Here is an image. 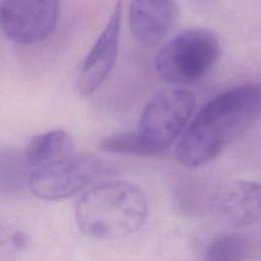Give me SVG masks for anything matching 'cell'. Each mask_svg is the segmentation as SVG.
Instances as JSON below:
<instances>
[{
  "mask_svg": "<svg viewBox=\"0 0 261 261\" xmlns=\"http://www.w3.org/2000/svg\"><path fill=\"white\" fill-rule=\"evenodd\" d=\"M251 252L249 240L237 232L222 233L212 239L205 248V261H247Z\"/></svg>",
  "mask_w": 261,
  "mask_h": 261,
  "instance_id": "cell-11",
  "label": "cell"
},
{
  "mask_svg": "<svg viewBox=\"0 0 261 261\" xmlns=\"http://www.w3.org/2000/svg\"><path fill=\"white\" fill-rule=\"evenodd\" d=\"M111 173V167L102 159L74 152L31 170L28 187L41 200L58 201L81 193Z\"/></svg>",
  "mask_w": 261,
  "mask_h": 261,
  "instance_id": "cell-5",
  "label": "cell"
},
{
  "mask_svg": "<svg viewBox=\"0 0 261 261\" xmlns=\"http://www.w3.org/2000/svg\"><path fill=\"white\" fill-rule=\"evenodd\" d=\"M197 1H211V0H197Z\"/></svg>",
  "mask_w": 261,
  "mask_h": 261,
  "instance_id": "cell-12",
  "label": "cell"
},
{
  "mask_svg": "<svg viewBox=\"0 0 261 261\" xmlns=\"http://www.w3.org/2000/svg\"><path fill=\"white\" fill-rule=\"evenodd\" d=\"M59 14V0H2L1 27L10 41L33 45L52 34Z\"/></svg>",
  "mask_w": 261,
  "mask_h": 261,
  "instance_id": "cell-6",
  "label": "cell"
},
{
  "mask_svg": "<svg viewBox=\"0 0 261 261\" xmlns=\"http://www.w3.org/2000/svg\"><path fill=\"white\" fill-rule=\"evenodd\" d=\"M209 206L231 226L251 225L261 218V184L231 181L210 194Z\"/></svg>",
  "mask_w": 261,
  "mask_h": 261,
  "instance_id": "cell-8",
  "label": "cell"
},
{
  "mask_svg": "<svg viewBox=\"0 0 261 261\" xmlns=\"http://www.w3.org/2000/svg\"><path fill=\"white\" fill-rule=\"evenodd\" d=\"M178 14L175 0H132L128 7L129 31L137 42L151 47L169 35Z\"/></svg>",
  "mask_w": 261,
  "mask_h": 261,
  "instance_id": "cell-9",
  "label": "cell"
},
{
  "mask_svg": "<svg viewBox=\"0 0 261 261\" xmlns=\"http://www.w3.org/2000/svg\"><path fill=\"white\" fill-rule=\"evenodd\" d=\"M148 215L143 191L126 180H104L92 186L75 206V220L86 234L116 240L137 231Z\"/></svg>",
  "mask_w": 261,
  "mask_h": 261,
  "instance_id": "cell-2",
  "label": "cell"
},
{
  "mask_svg": "<svg viewBox=\"0 0 261 261\" xmlns=\"http://www.w3.org/2000/svg\"><path fill=\"white\" fill-rule=\"evenodd\" d=\"M219 56V40L212 31L190 28L161 47L155 58V68L162 81L176 87L205 76Z\"/></svg>",
  "mask_w": 261,
  "mask_h": 261,
  "instance_id": "cell-3",
  "label": "cell"
},
{
  "mask_svg": "<svg viewBox=\"0 0 261 261\" xmlns=\"http://www.w3.org/2000/svg\"><path fill=\"white\" fill-rule=\"evenodd\" d=\"M121 18L122 3L117 1L112 8L107 23L81 65L76 87L82 96L94 94L115 65L119 50Z\"/></svg>",
  "mask_w": 261,
  "mask_h": 261,
  "instance_id": "cell-7",
  "label": "cell"
},
{
  "mask_svg": "<svg viewBox=\"0 0 261 261\" xmlns=\"http://www.w3.org/2000/svg\"><path fill=\"white\" fill-rule=\"evenodd\" d=\"M261 119V82L227 90L206 103L177 141L175 157L189 168L215 159Z\"/></svg>",
  "mask_w": 261,
  "mask_h": 261,
  "instance_id": "cell-1",
  "label": "cell"
},
{
  "mask_svg": "<svg viewBox=\"0 0 261 261\" xmlns=\"http://www.w3.org/2000/svg\"><path fill=\"white\" fill-rule=\"evenodd\" d=\"M195 108V97L191 91L179 87L166 88L144 107L138 135L146 157L160 156L182 135Z\"/></svg>",
  "mask_w": 261,
  "mask_h": 261,
  "instance_id": "cell-4",
  "label": "cell"
},
{
  "mask_svg": "<svg viewBox=\"0 0 261 261\" xmlns=\"http://www.w3.org/2000/svg\"><path fill=\"white\" fill-rule=\"evenodd\" d=\"M74 152L76 150L70 135L61 128H55L34 137L22 156L31 171Z\"/></svg>",
  "mask_w": 261,
  "mask_h": 261,
  "instance_id": "cell-10",
  "label": "cell"
}]
</instances>
